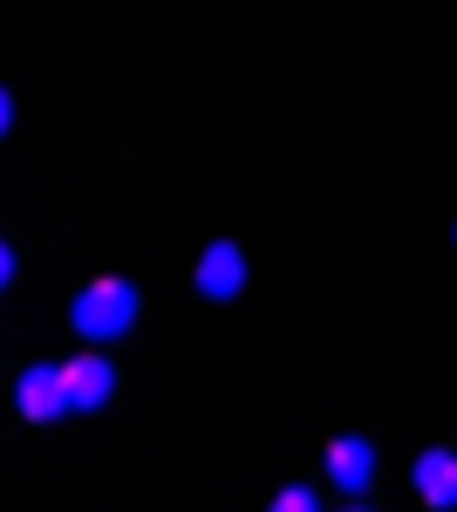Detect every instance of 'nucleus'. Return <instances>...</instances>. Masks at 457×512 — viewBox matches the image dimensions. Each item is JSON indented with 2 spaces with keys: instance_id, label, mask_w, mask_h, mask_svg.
Masks as SVG:
<instances>
[{
  "instance_id": "1",
  "label": "nucleus",
  "mask_w": 457,
  "mask_h": 512,
  "mask_svg": "<svg viewBox=\"0 0 457 512\" xmlns=\"http://www.w3.org/2000/svg\"><path fill=\"white\" fill-rule=\"evenodd\" d=\"M137 308H144V294H137L123 274H103V280H89V287L76 294L69 321H76L82 342H116V335H130Z\"/></svg>"
},
{
  "instance_id": "2",
  "label": "nucleus",
  "mask_w": 457,
  "mask_h": 512,
  "mask_svg": "<svg viewBox=\"0 0 457 512\" xmlns=\"http://www.w3.org/2000/svg\"><path fill=\"white\" fill-rule=\"evenodd\" d=\"M191 280H198L205 301H239V294H246V253H239V239H212V246L198 253Z\"/></svg>"
},
{
  "instance_id": "3",
  "label": "nucleus",
  "mask_w": 457,
  "mask_h": 512,
  "mask_svg": "<svg viewBox=\"0 0 457 512\" xmlns=\"http://www.w3.org/2000/svg\"><path fill=\"white\" fill-rule=\"evenodd\" d=\"M62 396H69V410H103L116 396V369H110V355H96V349H82L62 362Z\"/></svg>"
},
{
  "instance_id": "4",
  "label": "nucleus",
  "mask_w": 457,
  "mask_h": 512,
  "mask_svg": "<svg viewBox=\"0 0 457 512\" xmlns=\"http://www.w3.org/2000/svg\"><path fill=\"white\" fill-rule=\"evenodd\" d=\"M14 410H21L28 424H55V417L69 410V396H62V369H55V362L21 369V383H14Z\"/></svg>"
},
{
  "instance_id": "5",
  "label": "nucleus",
  "mask_w": 457,
  "mask_h": 512,
  "mask_svg": "<svg viewBox=\"0 0 457 512\" xmlns=\"http://www.w3.org/2000/svg\"><path fill=\"white\" fill-rule=\"evenodd\" d=\"M328 478H335L342 492H369V478H376V444L355 437V431L328 437Z\"/></svg>"
},
{
  "instance_id": "6",
  "label": "nucleus",
  "mask_w": 457,
  "mask_h": 512,
  "mask_svg": "<svg viewBox=\"0 0 457 512\" xmlns=\"http://www.w3.org/2000/svg\"><path fill=\"white\" fill-rule=\"evenodd\" d=\"M417 499L430 512H451L457 506V451H423V458H417Z\"/></svg>"
},
{
  "instance_id": "7",
  "label": "nucleus",
  "mask_w": 457,
  "mask_h": 512,
  "mask_svg": "<svg viewBox=\"0 0 457 512\" xmlns=\"http://www.w3.org/2000/svg\"><path fill=\"white\" fill-rule=\"evenodd\" d=\"M267 512H321V499H314V485H287V492H273Z\"/></svg>"
},
{
  "instance_id": "8",
  "label": "nucleus",
  "mask_w": 457,
  "mask_h": 512,
  "mask_svg": "<svg viewBox=\"0 0 457 512\" xmlns=\"http://www.w3.org/2000/svg\"><path fill=\"white\" fill-rule=\"evenodd\" d=\"M7 280H14V246L0 239V287H7Z\"/></svg>"
},
{
  "instance_id": "9",
  "label": "nucleus",
  "mask_w": 457,
  "mask_h": 512,
  "mask_svg": "<svg viewBox=\"0 0 457 512\" xmlns=\"http://www.w3.org/2000/svg\"><path fill=\"white\" fill-rule=\"evenodd\" d=\"M7 130H14V96L0 89V137H7Z\"/></svg>"
},
{
  "instance_id": "10",
  "label": "nucleus",
  "mask_w": 457,
  "mask_h": 512,
  "mask_svg": "<svg viewBox=\"0 0 457 512\" xmlns=\"http://www.w3.org/2000/svg\"><path fill=\"white\" fill-rule=\"evenodd\" d=\"M348 512H369V506H348Z\"/></svg>"
},
{
  "instance_id": "11",
  "label": "nucleus",
  "mask_w": 457,
  "mask_h": 512,
  "mask_svg": "<svg viewBox=\"0 0 457 512\" xmlns=\"http://www.w3.org/2000/svg\"><path fill=\"white\" fill-rule=\"evenodd\" d=\"M451 239H457V226H451Z\"/></svg>"
}]
</instances>
